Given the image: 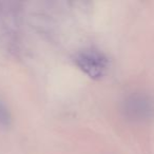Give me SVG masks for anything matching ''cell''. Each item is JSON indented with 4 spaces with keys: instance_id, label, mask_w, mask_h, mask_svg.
Masks as SVG:
<instances>
[{
    "instance_id": "obj_2",
    "label": "cell",
    "mask_w": 154,
    "mask_h": 154,
    "mask_svg": "<svg viewBox=\"0 0 154 154\" xmlns=\"http://www.w3.org/2000/svg\"><path fill=\"white\" fill-rule=\"evenodd\" d=\"M122 112L128 119L145 120L153 114V103L143 94H132L122 103Z\"/></svg>"
},
{
    "instance_id": "obj_3",
    "label": "cell",
    "mask_w": 154,
    "mask_h": 154,
    "mask_svg": "<svg viewBox=\"0 0 154 154\" xmlns=\"http://www.w3.org/2000/svg\"><path fill=\"white\" fill-rule=\"evenodd\" d=\"M12 122V116L7 106L0 100V125L3 127H9Z\"/></svg>"
},
{
    "instance_id": "obj_1",
    "label": "cell",
    "mask_w": 154,
    "mask_h": 154,
    "mask_svg": "<svg viewBox=\"0 0 154 154\" xmlns=\"http://www.w3.org/2000/svg\"><path fill=\"white\" fill-rule=\"evenodd\" d=\"M74 62L79 70L94 80L101 79L109 68V60L103 52L95 49H86L78 52Z\"/></svg>"
}]
</instances>
